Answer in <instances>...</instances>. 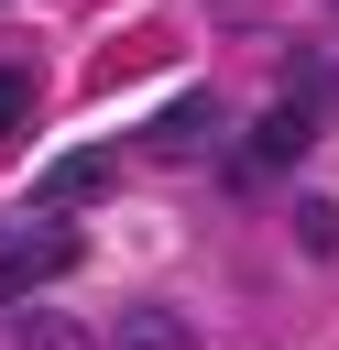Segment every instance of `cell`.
<instances>
[{
  "label": "cell",
  "mask_w": 339,
  "mask_h": 350,
  "mask_svg": "<svg viewBox=\"0 0 339 350\" xmlns=\"http://www.w3.org/2000/svg\"><path fill=\"white\" fill-rule=\"evenodd\" d=\"M306 142H317V120H306L295 98H284V109H262V120H252V131L230 142V186H241V197H262V186H284V175L306 164Z\"/></svg>",
  "instance_id": "6da1fadb"
},
{
  "label": "cell",
  "mask_w": 339,
  "mask_h": 350,
  "mask_svg": "<svg viewBox=\"0 0 339 350\" xmlns=\"http://www.w3.org/2000/svg\"><path fill=\"white\" fill-rule=\"evenodd\" d=\"M55 273H77V230L44 208V219H0V306H22L33 284H55Z\"/></svg>",
  "instance_id": "7a4b0ae2"
},
{
  "label": "cell",
  "mask_w": 339,
  "mask_h": 350,
  "mask_svg": "<svg viewBox=\"0 0 339 350\" xmlns=\"http://www.w3.org/2000/svg\"><path fill=\"white\" fill-rule=\"evenodd\" d=\"M219 131H230V109H219V98H208V88H197V98H175V109H164V120H153V153H208V142H219Z\"/></svg>",
  "instance_id": "3957f363"
},
{
  "label": "cell",
  "mask_w": 339,
  "mask_h": 350,
  "mask_svg": "<svg viewBox=\"0 0 339 350\" xmlns=\"http://www.w3.org/2000/svg\"><path fill=\"white\" fill-rule=\"evenodd\" d=\"M284 88H295V109H306L317 131L339 120V66H328V55H306V44H295V55H284Z\"/></svg>",
  "instance_id": "277c9868"
},
{
  "label": "cell",
  "mask_w": 339,
  "mask_h": 350,
  "mask_svg": "<svg viewBox=\"0 0 339 350\" xmlns=\"http://www.w3.org/2000/svg\"><path fill=\"white\" fill-rule=\"evenodd\" d=\"M109 350H197V339H186L175 306H120L109 317Z\"/></svg>",
  "instance_id": "5b68a950"
},
{
  "label": "cell",
  "mask_w": 339,
  "mask_h": 350,
  "mask_svg": "<svg viewBox=\"0 0 339 350\" xmlns=\"http://www.w3.org/2000/svg\"><path fill=\"white\" fill-rule=\"evenodd\" d=\"M11 350H98V339H87L66 306H33V295H22V306H11Z\"/></svg>",
  "instance_id": "8992f818"
},
{
  "label": "cell",
  "mask_w": 339,
  "mask_h": 350,
  "mask_svg": "<svg viewBox=\"0 0 339 350\" xmlns=\"http://www.w3.org/2000/svg\"><path fill=\"white\" fill-rule=\"evenodd\" d=\"M87 197H109V153H66L44 175V208H87Z\"/></svg>",
  "instance_id": "52a82bcc"
},
{
  "label": "cell",
  "mask_w": 339,
  "mask_h": 350,
  "mask_svg": "<svg viewBox=\"0 0 339 350\" xmlns=\"http://www.w3.org/2000/svg\"><path fill=\"white\" fill-rule=\"evenodd\" d=\"M295 241H306V252H339V208L306 197V208H295Z\"/></svg>",
  "instance_id": "ba28073f"
},
{
  "label": "cell",
  "mask_w": 339,
  "mask_h": 350,
  "mask_svg": "<svg viewBox=\"0 0 339 350\" xmlns=\"http://www.w3.org/2000/svg\"><path fill=\"white\" fill-rule=\"evenodd\" d=\"M22 120H33V77H22V66H0V142H11Z\"/></svg>",
  "instance_id": "9c48e42d"
}]
</instances>
